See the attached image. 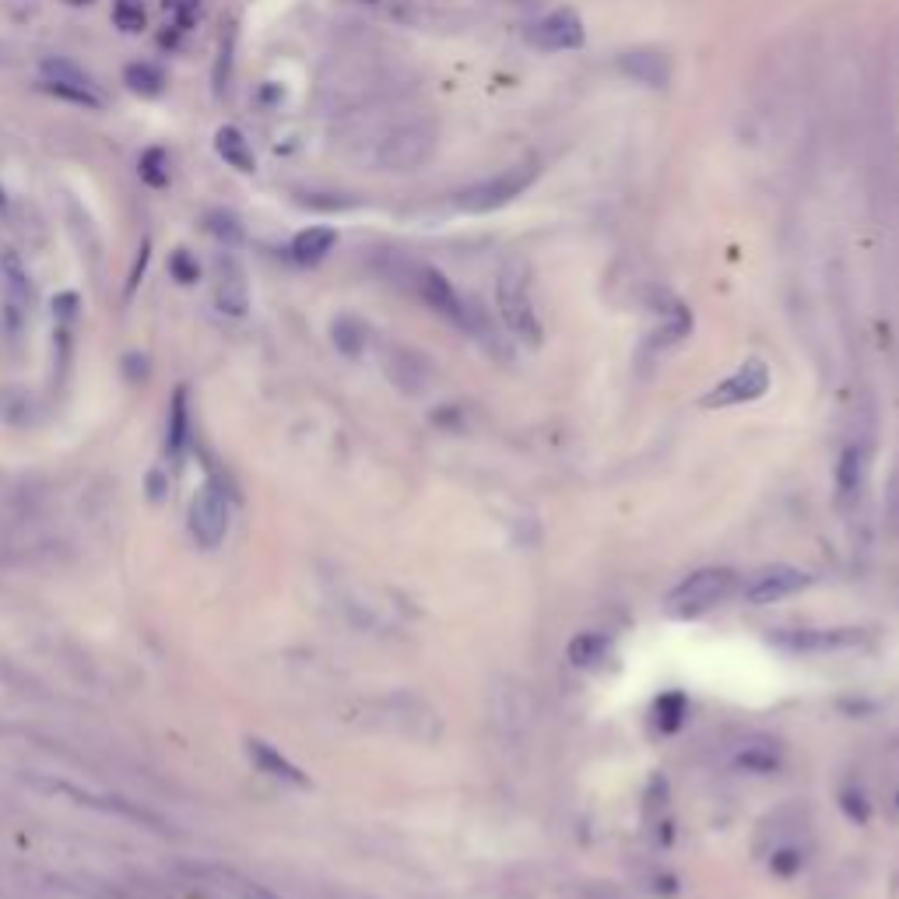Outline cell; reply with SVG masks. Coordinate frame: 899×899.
Listing matches in <instances>:
<instances>
[{"instance_id":"6da1fadb","label":"cell","mask_w":899,"mask_h":899,"mask_svg":"<svg viewBox=\"0 0 899 899\" xmlns=\"http://www.w3.org/2000/svg\"><path fill=\"white\" fill-rule=\"evenodd\" d=\"M734 580L738 576L731 569H699L668 594V612L675 619H696L734 594Z\"/></svg>"},{"instance_id":"7a4b0ae2","label":"cell","mask_w":899,"mask_h":899,"mask_svg":"<svg viewBox=\"0 0 899 899\" xmlns=\"http://www.w3.org/2000/svg\"><path fill=\"white\" fill-rule=\"evenodd\" d=\"M496 303L499 313H503V324L510 327V334L524 345H538L541 341V324L538 313H534L531 292H527V281L517 267H503L496 281Z\"/></svg>"},{"instance_id":"3957f363","label":"cell","mask_w":899,"mask_h":899,"mask_svg":"<svg viewBox=\"0 0 899 899\" xmlns=\"http://www.w3.org/2000/svg\"><path fill=\"white\" fill-rule=\"evenodd\" d=\"M436 148V134L425 123H404V127L390 130L376 148V166L383 173H415L425 166Z\"/></svg>"},{"instance_id":"277c9868","label":"cell","mask_w":899,"mask_h":899,"mask_svg":"<svg viewBox=\"0 0 899 899\" xmlns=\"http://www.w3.org/2000/svg\"><path fill=\"white\" fill-rule=\"evenodd\" d=\"M534 176H538V169L527 166V162L524 166H510V169H503V173L489 176V180L475 183V187L461 190L457 208L468 211V215H489V211H496V208H506L513 197H520L527 187H531Z\"/></svg>"},{"instance_id":"5b68a950","label":"cell","mask_w":899,"mask_h":899,"mask_svg":"<svg viewBox=\"0 0 899 899\" xmlns=\"http://www.w3.org/2000/svg\"><path fill=\"white\" fill-rule=\"evenodd\" d=\"M229 524H232V510L225 492L218 489L215 482H208L190 503V534L201 548H218L225 538H229Z\"/></svg>"},{"instance_id":"8992f818","label":"cell","mask_w":899,"mask_h":899,"mask_svg":"<svg viewBox=\"0 0 899 899\" xmlns=\"http://www.w3.org/2000/svg\"><path fill=\"white\" fill-rule=\"evenodd\" d=\"M770 643L784 654H840V650H854L864 643L861 629H777Z\"/></svg>"},{"instance_id":"52a82bcc","label":"cell","mask_w":899,"mask_h":899,"mask_svg":"<svg viewBox=\"0 0 899 899\" xmlns=\"http://www.w3.org/2000/svg\"><path fill=\"white\" fill-rule=\"evenodd\" d=\"M766 390H770V366L763 359H748L703 397V408H731V404L759 401Z\"/></svg>"},{"instance_id":"ba28073f","label":"cell","mask_w":899,"mask_h":899,"mask_svg":"<svg viewBox=\"0 0 899 899\" xmlns=\"http://www.w3.org/2000/svg\"><path fill=\"white\" fill-rule=\"evenodd\" d=\"M812 576L798 566H766L759 569L756 576H748V583L741 587V601L752 608H763V605H777L784 597L798 594L801 587H808Z\"/></svg>"},{"instance_id":"9c48e42d","label":"cell","mask_w":899,"mask_h":899,"mask_svg":"<svg viewBox=\"0 0 899 899\" xmlns=\"http://www.w3.org/2000/svg\"><path fill=\"white\" fill-rule=\"evenodd\" d=\"M527 43H531L534 50H545V53L576 50V46H583V22L566 8L552 11L548 18H541V22H534L531 29H527Z\"/></svg>"},{"instance_id":"30bf717a","label":"cell","mask_w":899,"mask_h":899,"mask_svg":"<svg viewBox=\"0 0 899 899\" xmlns=\"http://www.w3.org/2000/svg\"><path fill=\"white\" fill-rule=\"evenodd\" d=\"M215 306L225 317H246L250 310V288H246V274L232 253L218 257V281H215Z\"/></svg>"},{"instance_id":"8fae6325","label":"cell","mask_w":899,"mask_h":899,"mask_svg":"<svg viewBox=\"0 0 899 899\" xmlns=\"http://www.w3.org/2000/svg\"><path fill=\"white\" fill-rule=\"evenodd\" d=\"M619 67L622 74H629L633 81H640V85L647 88H664L668 85V57L657 50H629L619 57Z\"/></svg>"},{"instance_id":"7c38bea8","label":"cell","mask_w":899,"mask_h":899,"mask_svg":"<svg viewBox=\"0 0 899 899\" xmlns=\"http://www.w3.org/2000/svg\"><path fill=\"white\" fill-rule=\"evenodd\" d=\"M215 152H218V159H222L225 166L236 169V173H253V169H257V155H253L250 141H246L243 130L232 127V123H225V127L215 130Z\"/></svg>"},{"instance_id":"4fadbf2b","label":"cell","mask_w":899,"mask_h":899,"mask_svg":"<svg viewBox=\"0 0 899 899\" xmlns=\"http://www.w3.org/2000/svg\"><path fill=\"white\" fill-rule=\"evenodd\" d=\"M246 752H250V759L267 773V777H278V780H285V784H299V787L306 784L303 770L288 763L278 748H271L267 741H246Z\"/></svg>"},{"instance_id":"5bb4252c","label":"cell","mask_w":899,"mask_h":899,"mask_svg":"<svg viewBox=\"0 0 899 899\" xmlns=\"http://www.w3.org/2000/svg\"><path fill=\"white\" fill-rule=\"evenodd\" d=\"M334 243H338V232L327 229V225H310L292 239V257L299 264H320L334 250Z\"/></svg>"},{"instance_id":"9a60e30c","label":"cell","mask_w":899,"mask_h":899,"mask_svg":"<svg viewBox=\"0 0 899 899\" xmlns=\"http://www.w3.org/2000/svg\"><path fill=\"white\" fill-rule=\"evenodd\" d=\"M0 278H4V285H8L11 303L29 306L32 281H29V271H25V264H22V253L11 250V246H4V250H0Z\"/></svg>"},{"instance_id":"2e32d148","label":"cell","mask_w":899,"mask_h":899,"mask_svg":"<svg viewBox=\"0 0 899 899\" xmlns=\"http://www.w3.org/2000/svg\"><path fill=\"white\" fill-rule=\"evenodd\" d=\"M123 85L134 95H141V99H155V95L166 92V74H162V67L148 64V60H134V64L123 67Z\"/></svg>"},{"instance_id":"e0dca14e","label":"cell","mask_w":899,"mask_h":899,"mask_svg":"<svg viewBox=\"0 0 899 899\" xmlns=\"http://www.w3.org/2000/svg\"><path fill=\"white\" fill-rule=\"evenodd\" d=\"M861 485H864V450L861 446H847L840 464H836V492H840L843 503H850L861 492Z\"/></svg>"},{"instance_id":"ac0fdd59","label":"cell","mask_w":899,"mask_h":899,"mask_svg":"<svg viewBox=\"0 0 899 899\" xmlns=\"http://www.w3.org/2000/svg\"><path fill=\"white\" fill-rule=\"evenodd\" d=\"M608 650H612V640L601 633H580L573 643H569V664L573 668H597V664L605 661Z\"/></svg>"},{"instance_id":"d6986e66","label":"cell","mask_w":899,"mask_h":899,"mask_svg":"<svg viewBox=\"0 0 899 899\" xmlns=\"http://www.w3.org/2000/svg\"><path fill=\"white\" fill-rule=\"evenodd\" d=\"M187 432H190V411H187V390H176L173 394V404H169V454H173V461H180L183 457V446H187Z\"/></svg>"},{"instance_id":"ffe728a7","label":"cell","mask_w":899,"mask_h":899,"mask_svg":"<svg viewBox=\"0 0 899 899\" xmlns=\"http://www.w3.org/2000/svg\"><path fill=\"white\" fill-rule=\"evenodd\" d=\"M685 717H689V703H685L682 692H668V696L657 699V706H654V724L661 727L664 734L678 731V727L685 724Z\"/></svg>"},{"instance_id":"44dd1931","label":"cell","mask_w":899,"mask_h":899,"mask_svg":"<svg viewBox=\"0 0 899 899\" xmlns=\"http://www.w3.org/2000/svg\"><path fill=\"white\" fill-rule=\"evenodd\" d=\"M137 173H141V183H148L152 190H166L169 187V155L166 148H148L137 162Z\"/></svg>"},{"instance_id":"7402d4cb","label":"cell","mask_w":899,"mask_h":899,"mask_svg":"<svg viewBox=\"0 0 899 899\" xmlns=\"http://www.w3.org/2000/svg\"><path fill=\"white\" fill-rule=\"evenodd\" d=\"M39 74H43V81H64V85L95 88L92 78H88L81 67H74L71 60H64V57H46L43 64H39Z\"/></svg>"},{"instance_id":"603a6c76","label":"cell","mask_w":899,"mask_h":899,"mask_svg":"<svg viewBox=\"0 0 899 899\" xmlns=\"http://www.w3.org/2000/svg\"><path fill=\"white\" fill-rule=\"evenodd\" d=\"M39 88H43L46 95H53V99L74 102V106H85V109H102V99H99V92H95V88L64 85V81H39Z\"/></svg>"},{"instance_id":"cb8c5ba5","label":"cell","mask_w":899,"mask_h":899,"mask_svg":"<svg viewBox=\"0 0 899 899\" xmlns=\"http://www.w3.org/2000/svg\"><path fill=\"white\" fill-rule=\"evenodd\" d=\"M162 11H166V22L173 25L176 32H190L197 22H201L204 4L201 0H166Z\"/></svg>"},{"instance_id":"d4e9b609","label":"cell","mask_w":899,"mask_h":899,"mask_svg":"<svg viewBox=\"0 0 899 899\" xmlns=\"http://www.w3.org/2000/svg\"><path fill=\"white\" fill-rule=\"evenodd\" d=\"M113 22L120 32H127V36H137V32H144V25H148V11H144L141 0H116L113 4Z\"/></svg>"},{"instance_id":"484cf974","label":"cell","mask_w":899,"mask_h":899,"mask_svg":"<svg viewBox=\"0 0 899 899\" xmlns=\"http://www.w3.org/2000/svg\"><path fill=\"white\" fill-rule=\"evenodd\" d=\"M331 334H334V345H338L345 355H359L362 345H366V327H362L355 317H338Z\"/></svg>"},{"instance_id":"4316f807","label":"cell","mask_w":899,"mask_h":899,"mask_svg":"<svg viewBox=\"0 0 899 899\" xmlns=\"http://www.w3.org/2000/svg\"><path fill=\"white\" fill-rule=\"evenodd\" d=\"M208 232L215 239H222L225 246L239 243L243 239V225H239V218L232 215V211H211L208 215Z\"/></svg>"},{"instance_id":"83f0119b","label":"cell","mask_w":899,"mask_h":899,"mask_svg":"<svg viewBox=\"0 0 899 899\" xmlns=\"http://www.w3.org/2000/svg\"><path fill=\"white\" fill-rule=\"evenodd\" d=\"M169 274H173L180 285H197L201 281V264L190 250H173L169 257Z\"/></svg>"},{"instance_id":"f1b7e54d","label":"cell","mask_w":899,"mask_h":899,"mask_svg":"<svg viewBox=\"0 0 899 899\" xmlns=\"http://www.w3.org/2000/svg\"><path fill=\"white\" fill-rule=\"evenodd\" d=\"M777 748H745V752H741L738 756V766L741 770H748V773H770V770H777Z\"/></svg>"},{"instance_id":"f546056e","label":"cell","mask_w":899,"mask_h":899,"mask_svg":"<svg viewBox=\"0 0 899 899\" xmlns=\"http://www.w3.org/2000/svg\"><path fill=\"white\" fill-rule=\"evenodd\" d=\"M232 46H236V32L229 29V36H222V50H218V67H215V92L222 95L229 88V64H232Z\"/></svg>"},{"instance_id":"4dcf8cb0","label":"cell","mask_w":899,"mask_h":899,"mask_svg":"<svg viewBox=\"0 0 899 899\" xmlns=\"http://www.w3.org/2000/svg\"><path fill=\"white\" fill-rule=\"evenodd\" d=\"M232 889H236L243 899H285V896H278V892L264 889V885H257V882H243V878H236V885H232Z\"/></svg>"},{"instance_id":"1f68e13d","label":"cell","mask_w":899,"mask_h":899,"mask_svg":"<svg viewBox=\"0 0 899 899\" xmlns=\"http://www.w3.org/2000/svg\"><path fill=\"white\" fill-rule=\"evenodd\" d=\"M773 868H777L780 875H791V871L801 868V854L798 850H777V854H773Z\"/></svg>"},{"instance_id":"d6a6232c","label":"cell","mask_w":899,"mask_h":899,"mask_svg":"<svg viewBox=\"0 0 899 899\" xmlns=\"http://www.w3.org/2000/svg\"><path fill=\"white\" fill-rule=\"evenodd\" d=\"M53 313H57L60 320H71L74 313H78V295H74V292L57 295V299H53Z\"/></svg>"},{"instance_id":"836d02e7","label":"cell","mask_w":899,"mask_h":899,"mask_svg":"<svg viewBox=\"0 0 899 899\" xmlns=\"http://www.w3.org/2000/svg\"><path fill=\"white\" fill-rule=\"evenodd\" d=\"M144 264H148V243L141 246V257H137V264H134V274H130L127 292H134V288H137V278H141V274H144Z\"/></svg>"},{"instance_id":"e575fe53","label":"cell","mask_w":899,"mask_h":899,"mask_svg":"<svg viewBox=\"0 0 899 899\" xmlns=\"http://www.w3.org/2000/svg\"><path fill=\"white\" fill-rule=\"evenodd\" d=\"M67 4H74V8H85V4H92V0H67Z\"/></svg>"}]
</instances>
